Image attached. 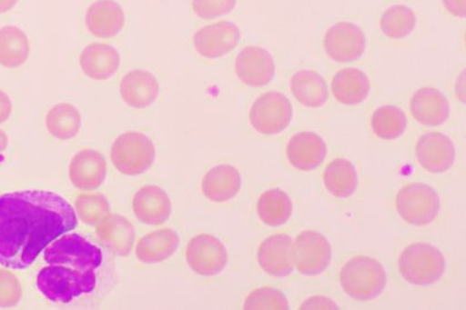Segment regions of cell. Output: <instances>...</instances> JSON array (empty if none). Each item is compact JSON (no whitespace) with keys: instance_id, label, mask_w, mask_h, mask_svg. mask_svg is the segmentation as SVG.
<instances>
[{"instance_id":"17","label":"cell","mask_w":466,"mask_h":310,"mask_svg":"<svg viewBox=\"0 0 466 310\" xmlns=\"http://www.w3.org/2000/svg\"><path fill=\"white\" fill-rule=\"evenodd\" d=\"M328 148L321 135L312 131L296 134L287 145V159L299 171L309 172L318 168L326 159Z\"/></svg>"},{"instance_id":"25","label":"cell","mask_w":466,"mask_h":310,"mask_svg":"<svg viewBox=\"0 0 466 310\" xmlns=\"http://www.w3.org/2000/svg\"><path fill=\"white\" fill-rule=\"evenodd\" d=\"M98 239L119 256L129 255L135 244V228L120 215H109L96 225Z\"/></svg>"},{"instance_id":"33","label":"cell","mask_w":466,"mask_h":310,"mask_svg":"<svg viewBox=\"0 0 466 310\" xmlns=\"http://www.w3.org/2000/svg\"><path fill=\"white\" fill-rule=\"evenodd\" d=\"M371 129L379 138L394 140L406 133L408 120L406 113L400 107L392 105L380 106L376 109L370 120Z\"/></svg>"},{"instance_id":"20","label":"cell","mask_w":466,"mask_h":310,"mask_svg":"<svg viewBox=\"0 0 466 310\" xmlns=\"http://www.w3.org/2000/svg\"><path fill=\"white\" fill-rule=\"evenodd\" d=\"M85 23L98 39H111L125 25L124 9L115 0H97L87 9Z\"/></svg>"},{"instance_id":"43","label":"cell","mask_w":466,"mask_h":310,"mask_svg":"<svg viewBox=\"0 0 466 310\" xmlns=\"http://www.w3.org/2000/svg\"><path fill=\"white\" fill-rule=\"evenodd\" d=\"M8 145V135L4 130L0 129V153L5 152Z\"/></svg>"},{"instance_id":"24","label":"cell","mask_w":466,"mask_h":310,"mask_svg":"<svg viewBox=\"0 0 466 310\" xmlns=\"http://www.w3.org/2000/svg\"><path fill=\"white\" fill-rule=\"evenodd\" d=\"M180 245V237L176 230L162 228L145 235L136 245L135 253L145 265H157L168 260Z\"/></svg>"},{"instance_id":"3","label":"cell","mask_w":466,"mask_h":310,"mask_svg":"<svg viewBox=\"0 0 466 310\" xmlns=\"http://www.w3.org/2000/svg\"><path fill=\"white\" fill-rule=\"evenodd\" d=\"M339 279L343 293L360 302L378 298L388 284L383 265L375 258L366 255L350 258L342 266Z\"/></svg>"},{"instance_id":"38","label":"cell","mask_w":466,"mask_h":310,"mask_svg":"<svg viewBox=\"0 0 466 310\" xmlns=\"http://www.w3.org/2000/svg\"><path fill=\"white\" fill-rule=\"evenodd\" d=\"M338 305L326 295H313L300 305L299 309H338Z\"/></svg>"},{"instance_id":"4","label":"cell","mask_w":466,"mask_h":310,"mask_svg":"<svg viewBox=\"0 0 466 310\" xmlns=\"http://www.w3.org/2000/svg\"><path fill=\"white\" fill-rule=\"evenodd\" d=\"M398 266L400 275L409 284L434 285L445 274L446 258L430 243H413L402 251Z\"/></svg>"},{"instance_id":"32","label":"cell","mask_w":466,"mask_h":310,"mask_svg":"<svg viewBox=\"0 0 466 310\" xmlns=\"http://www.w3.org/2000/svg\"><path fill=\"white\" fill-rule=\"evenodd\" d=\"M380 31L393 40L410 36L417 27V15L406 5H393L385 9L380 21Z\"/></svg>"},{"instance_id":"41","label":"cell","mask_w":466,"mask_h":310,"mask_svg":"<svg viewBox=\"0 0 466 310\" xmlns=\"http://www.w3.org/2000/svg\"><path fill=\"white\" fill-rule=\"evenodd\" d=\"M465 74L464 72L460 75L458 83H456V95H458L461 102H465Z\"/></svg>"},{"instance_id":"40","label":"cell","mask_w":466,"mask_h":310,"mask_svg":"<svg viewBox=\"0 0 466 310\" xmlns=\"http://www.w3.org/2000/svg\"><path fill=\"white\" fill-rule=\"evenodd\" d=\"M13 111L11 97L0 89V124H4L9 119Z\"/></svg>"},{"instance_id":"14","label":"cell","mask_w":466,"mask_h":310,"mask_svg":"<svg viewBox=\"0 0 466 310\" xmlns=\"http://www.w3.org/2000/svg\"><path fill=\"white\" fill-rule=\"evenodd\" d=\"M416 157L423 169L431 174H441L453 167L455 145L449 135L441 133H427L418 139Z\"/></svg>"},{"instance_id":"8","label":"cell","mask_w":466,"mask_h":310,"mask_svg":"<svg viewBox=\"0 0 466 310\" xmlns=\"http://www.w3.org/2000/svg\"><path fill=\"white\" fill-rule=\"evenodd\" d=\"M293 119V106L285 94L268 92L254 101L249 122L258 134L275 135L289 128Z\"/></svg>"},{"instance_id":"37","label":"cell","mask_w":466,"mask_h":310,"mask_svg":"<svg viewBox=\"0 0 466 310\" xmlns=\"http://www.w3.org/2000/svg\"><path fill=\"white\" fill-rule=\"evenodd\" d=\"M238 0H192L196 15L204 20L228 15L237 6Z\"/></svg>"},{"instance_id":"12","label":"cell","mask_w":466,"mask_h":310,"mask_svg":"<svg viewBox=\"0 0 466 310\" xmlns=\"http://www.w3.org/2000/svg\"><path fill=\"white\" fill-rule=\"evenodd\" d=\"M241 31L235 23L220 21L200 28L193 35V45L198 54L207 59H218L237 48Z\"/></svg>"},{"instance_id":"36","label":"cell","mask_w":466,"mask_h":310,"mask_svg":"<svg viewBox=\"0 0 466 310\" xmlns=\"http://www.w3.org/2000/svg\"><path fill=\"white\" fill-rule=\"evenodd\" d=\"M22 299V285L11 271L0 269V308L15 307Z\"/></svg>"},{"instance_id":"30","label":"cell","mask_w":466,"mask_h":310,"mask_svg":"<svg viewBox=\"0 0 466 310\" xmlns=\"http://www.w3.org/2000/svg\"><path fill=\"white\" fill-rule=\"evenodd\" d=\"M46 126L56 139H74L82 128L81 113L69 103H59L46 113Z\"/></svg>"},{"instance_id":"2","label":"cell","mask_w":466,"mask_h":310,"mask_svg":"<svg viewBox=\"0 0 466 310\" xmlns=\"http://www.w3.org/2000/svg\"><path fill=\"white\" fill-rule=\"evenodd\" d=\"M96 284V271H79L65 265L46 266L36 276L37 289L53 303H72L93 293Z\"/></svg>"},{"instance_id":"11","label":"cell","mask_w":466,"mask_h":310,"mask_svg":"<svg viewBox=\"0 0 466 310\" xmlns=\"http://www.w3.org/2000/svg\"><path fill=\"white\" fill-rule=\"evenodd\" d=\"M324 50L337 63H354L366 49L365 33L351 22H339L326 32Z\"/></svg>"},{"instance_id":"22","label":"cell","mask_w":466,"mask_h":310,"mask_svg":"<svg viewBox=\"0 0 466 310\" xmlns=\"http://www.w3.org/2000/svg\"><path fill=\"white\" fill-rule=\"evenodd\" d=\"M242 187V176L238 169L228 164L210 168L201 183L202 194L207 199L223 204L234 199Z\"/></svg>"},{"instance_id":"13","label":"cell","mask_w":466,"mask_h":310,"mask_svg":"<svg viewBox=\"0 0 466 310\" xmlns=\"http://www.w3.org/2000/svg\"><path fill=\"white\" fill-rule=\"evenodd\" d=\"M235 73L239 81L251 87H262L275 77L274 56L261 46L249 45L244 48L235 60Z\"/></svg>"},{"instance_id":"42","label":"cell","mask_w":466,"mask_h":310,"mask_svg":"<svg viewBox=\"0 0 466 310\" xmlns=\"http://www.w3.org/2000/svg\"><path fill=\"white\" fill-rule=\"evenodd\" d=\"M18 0H0V14H5L16 6Z\"/></svg>"},{"instance_id":"21","label":"cell","mask_w":466,"mask_h":310,"mask_svg":"<svg viewBox=\"0 0 466 310\" xmlns=\"http://www.w3.org/2000/svg\"><path fill=\"white\" fill-rule=\"evenodd\" d=\"M122 100L135 109H145L153 105L159 95L157 77L147 70H131L120 83Z\"/></svg>"},{"instance_id":"27","label":"cell","mask_w":466,"mask_h":310,"mask_svg":"<svg viewBox=\"0 0 466 310\" xmlns=\"http://www.w3.org/2000/svg\"><path fill=\"white\" fill-rule=\"evenodd\" d=\"M290 91L296 101L312 109L326 105L329 97L327 82L313 70L296 72L290 78Z\"/></svg>"},{"instance_id":"31","label":"cell","mask_w":466,"mask_h":310,"mask_svg":"<svg viewBox=\"0 0 466 310\" xmlns=\"http://www.w3.org/2000/svg\"><path fill=\"white\" fill-rule=\"evenodd\" d=\"M257 210L263 224L270 227H279L291 217L293 204L285 191L270 189L258 197Z\"/></svg>"},{"instance_id":"10","label":"cell","mask_w":466,"mask_h":310,"mask_svg":"<svg viewBox=\"0 0 466 310\" xmlns=\"http://www.w3.org/2000/svg\"><path fill=\"white\" fill-rule=\"evenodd\" d=\"M186 255L190 269L202 276L218 275L228 263V253L224 244L209 234L193 237L187 244Z\"/></svg>"},{"instance_id":"18","label":"cell","mask_w":466,"mask_h":310,"mask_svg":"<svg viewBox=\"0 0 466 310\" xmlns=\"http://www.w3.org/2000/svg\"><path fill=\"white\" fill-rule=\"evenodd\" d=\"M133 210L141 223L159 225L172 214V202L167 192L157 185H145L136 192Z\"/></svg>"},{"instance_id":"28","label":"cell","mask_w":466,"mask_h":310,"mask_svg":"<svg viewBox=\"0 0 466 310\" xmlns=\"http://www.w3.org/2000/svg\"><path fill=\"white\" fill-rule=\"evenodd\" d=\"M30 55V42L25 32L16 26L0 28V65L8 69L22 67Z\"/></svg>"},{"instance_id":"26","label":"cell","mask_w":466,"mask_h":310,"mask_svg":"<svg viewBox=\"0 0 466 310\" xmlns=\"http://www.w3.org/2000/svg\"><path fill=\"white\" fill-rule=\"evenodd\" d=\"M331 88L338 102L346 105H356L365 102L370 96V82L362 70L347 67L334 75Z\"/></svg>"},{"instance_id":"23","label":"cell","mask_w":466,"mask_h":310,"mask_svg":"<svg viewBox=\"0 0 466 310\" xmlns=\"http://www.w3.org/2000/svg\"><path fill=\"white\" fill-rule=\"evenodd\" d=\"M120 63V55L115 46L105 44L87 45L79 58L83 73L94 81L111 78L119 69Z\"/></svg>"},{"instance_id":"5","label":"cell","mask_w":466,"mask_h":310,"mask_svg":"<svg viewBox=\"0 0 466 310\" xmlns=\"http://www.w3.org/2000/svg\"><path fill=\"white\" fill-rule=\"evenodd\" d=\"M44 256L49 265H65L79 271H96L103 262L100 248L78 234L56 238L46 248Z\"/></svg>"},{"instance_id":"1","label":"cell","mask_w":466,"mask_h":310,"mask_svg":"<svg viewBox=\"0 0 466 310\" xmlns=\"http://www.w3.org/2000/svg\"><path fill=\"white\" fill-rule=\"evenodd\" d=\"M77 225L76 211L56 192L26 190L0 196V265L27 269L49 244Z\"/></svg>"},{"instance_id":"6","label":"cell","mask_w":466,"mask_h":310,"mask_svg":"<svg viewBox=\"0 0 466 310\" xmlns=\"http://www.w3.org/2000/svg\"><path fill=\"white\" fill-rule=\"evenodd\" d=\"M157 150L149 137L140 133H126L115 140L111 161L117 172L128 176L140 175L153 166Z\"/></svg>"},{"instance_id":"16","label":"cell","mask_w":466,"mask_h":310,"mask_svg":"<svg viewBox=\"0 0 466 310\" xmlns=\"http://www.w3.org/2000/svg\"><path fill=\"white\" fill-rule=\"evenodd\" d=\"M107 166L105 156L97 150L84 149L69 164V180L78 190L91 192L105 182Z\"/></svg>"},{"instance_id":"39","label":"cell","mask_w":466,"mask_h":310,"mask_svg":"<svg viewBox=\"0 0 466 310\" xmlns=\"http://www.w3.org/2000/svg\"><path fill=\"white\" fill-rule=\"evenodd\" d=\"M445 8L451 15L459 18L466 16V0H442Z\"/></svg>"},{"instance_id":"15","label":"cell","mask_w":466,"mask_h":310,"mask_svg":"<svg viewBox=\"0 0 466 310\" xmlns=\"http://www.w3.org/2000/svg\"><path fill=\"white\" fill-rule=\"evenodd\" d=\"M258 262L261 269L276 278L293 274V241L286 234L268 237L258 247Z\"/></svg>"},{"instance_id":"29","label":"cell","mask_w":466,"mask_h":310,"mask_svg":"<svg viewBox=\"0 0 466 310\" xmlns=\"http://www.w3.org/2000/svg\"><path fill=\"white\" fill-rule=\"evenodd\" d=\"M324 185L333 196L350 197L358 187V174L354 164L346 158L334 159L323 173Z\"/></svg>"},{"instance_id":"9","label":"cell","mask_w":466,"mask_h":310,"mask_svg":"<svg viewBox=\"0 0 466 310\" xmlns=\"http://www.w3.org/2000/svg\"><path fill=\"white\" fill-rule=\"evenodd\" d=\"M332 247L322 234L306 230L293 243L294 266L299 274L315 276L323 274L331 263Z\"/></svg>"},{"instance_id":"34","label":"cell","mask_w":466,"mask_h":310,"mask_svg":"<svg viewBox=\"0 0 466 310\" xmlns=\"http://www.w3.org/2000/svg\"><path fill=\"white\" fill-rule=\"evenodd\" d=\"M77 217L81 218L84 224L96 227L98 224L106 219L111 213V205L109 200L102 194L91 192V194L78 195L76 201Z\"/></svg>"},{"instance_id":"7","label":"cell","mask_w":466,"mask_h":310,"mask_svg":"<svg viewBox=\"0 0 466 310\" xmlns=\"http://www.w3.org/2000/svg\"><path fill=\"white\" fill-rule=\"evenodd\" d=\"M400 217L412 225H427L434 223L441 213L439 194L423 183H410L399 190L395 199Z\"/></svg>"},{"instance_id":"35","label":"cell","mask_w":466,"mask_h":310,"mask_svg":"<svg viewBox=\"0 0 466 310\" xmlns=\"http://www.w3.org/2000/svg\"><path fill=\"white\" fill-rule=\"evenodd\" d=\"M244 309H289V303L281 291L271 286H262L249 293Z\"/></svg>"},{"instance_id":"19","label":"cell","mask_w":466,"mask_h":310,"mask_svg":"<svg viewBox=\"0 0 466 310\" xmlns=\"http://www.w3.org/2000/svg\"><path fill=\"white\" fill-rule=\"evenodd\" d=\"M411 115L419 124L426 126L444 125L451 115L450 102L439 89L423 87L413 94Z\"/></svg>"}]
</instances>
